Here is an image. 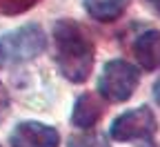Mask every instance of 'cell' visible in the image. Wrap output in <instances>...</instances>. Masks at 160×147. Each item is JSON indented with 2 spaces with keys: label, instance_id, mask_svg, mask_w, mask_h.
<instances>
[{
  "label": "cell",
  "instance_id": "13",
  "mask_svg": "<svg viewBox=\"0 0 160 147\" xmlns=\"http://www.w3.org/2000/svg\"><path fill=\"white\" fill-rule=\"evenodd\" d=\"M147 3H149V5H151V9L160 16V0H147Z\"/></svg>",
  "mask_w": 160,
  "mask_h": 147
},
{
  "label": "cell",
  "instance_id": "1",
  "mask_svg": "<svg viewBox=\"0 0 160 147\" xmlns=\"http://www.w3.org/2000/svg\"><path fill=\"white\" fill-rule=\"evenodd\" d=\"M93 38L71 18H60L53 25V58L56 65L69 82L80 85L89 80L93 69Z\"/></svg>",
  "mask_w": 160,
  "mask_h": 147
},
{
  "label": "cell",
  "instance_id": "12",
  "mask_svg": "<svg viewBox=\"0 0 160 147\" xmlns=\"http://www.w3.org/2000/svg\"><path fill=\"white\" fill-rule=\"evenodd\" d=\"M153 98H156V102L160 105V78L156 80V85H153Z\"/></svg>",
  "mask_w": 160,
  "mask_h": 147
},
{
  "label": "cell",
  "instance_id": "9",
  "mask_svg": "<svg viewBox=\"0 0 160 147\" xmlns=\"http://www.w3.org/2000/svg\"><path fill=\"white\" fill-rule=\"evenodd\" d=\"M40 5V0H0V13L2 16H20Z\"/></svg>",
  "mask_w": 160,
  "mask_h": 147
},
{
  "label": "cell",
  "instance_id": "8",
  "mask_svg": "<svg viewBox=\"0 0 160 147\" xmlns=\"http://www.w3.org/2000/svg\"><path fill=\"white\" fill-rule=\"evenodd\" d=\"M85 11L98 23H113L122 16L131 0H82Z\"/></svg>",
  "mask_w": 160,
  "mask_h": 147
},
{
  "label": "cell",
  "instance_id": "3",
  "mask_svg": "<svg viewBox=\"0 0 160 147\" xmlns=\"http://www.w3.org/2000/svg\"><path fill=\"white\" fill-rule=\"evenodd\" d=\"M140 82V71L127 60H109L98 78V96L109 102H125L133 96Z\"/></svg>",
  "mask_w": 160,
  "mask_h": 147
},
{
  "label": "cell",
  "instance_id": "4",
  "mask_svg": "<svg viewBox=\"0 0 160 147\" xmlns=\"http://www.w3.org/2000/svg\"><path fill=\"white\" fill-rule=\"evenodd\" d=\"M158 132V120L156 114L147 107V105H140L133 107L125 114H120L109 127V134L113 140L127 143V140H151Z\"/></svg>",
  "mask_w": 160,
  "mask_h": 147
},
{
  "label": "cell",
  "instance_id": "6",
  "mask_svg": "<svg viewBox=\"0 0 160 147\" xmlns=\"http://www.w3.org/2000/svg\"><path fill=\"white\" fill-rule=\"evenodd\" d=\"M102 109H105V105H102V100H100L96 94H91V92L80 94L76 98V102H73V109H71L73 127H78V129L96 127L100 116H102Z\"/></svg>",
  "mask_w": 160,
  "mask_h": 147
},
{
  "label": "cell",
  "instance_id": "10",
  "mask_svg": "<svg viewBox=\"0 0 160 147\" xmlns=\"http://www.w3.org/2000/svg\"><path fill=\"white\" fill-rule=\"evenodd\" d=\"M67 147H111L109 140L105 136H100V134H76L69 138Z\"/></svg>",
  "mask_w": 160,
  "mask_h": 147
},
{
  "label": "cell",
  "instance_id": "5",
  "mask_svg": "<svg viewBox=\"0 0 160 147\" xmlns=\"http://www.w3.org/2000/svg\"><path fill=\"white\" fill-rule=\"evenodd\" d=\"M11 147H60V134L56 127L38 120L18 123L9 134Z\"/></svg>",
  "mask_w": 160,
  "mask_h": 147
},
{
  "label": "cell",
  "instance_id": "7",
  "mask_svg": "<svg viewBox=\"0 0 160 147\" xmlns=\"http://www.w3.org/2000/svg\"><path fill=\"white\" fill-rule=\"evenodd\" d=\"M133 54L140 62V67L147 71L160 69V31L147 29L133 40Z\"/></svg>",
  "mask_w": 160,
  "mask_h": 147
},
{
  "label": "cell",
  "instance_id": "2",
  "mask_svg": "<svg viewBox=\"0 0 160 147\" xmlns=\"http://www.w3.org/2000/svg\"><path fill=\"white\" fill-rule=\"evenodd\" d=\"M45 49H47V36L40 25L29 23L18 29H11L0 36V67L31 62Z\"/></svg>",
  "mask_w": 160,
  "mask_h": 147
},
{
  "label": "cell",
  "instance_id": "11",
  "mask_svg": "<svg viewBox=\"0 0 160 147\" xmlns=\"http://www.w3.org/2000/svg\"><path fill=\"white\" fill-rule=\"evenodd\" d=\"M9 109H11V98H9L7 87L2 85V80H0V123L9 116Z\"/></svg>",
  "mask_w": 160,
  "mask_h": 147
}]
</instances>
